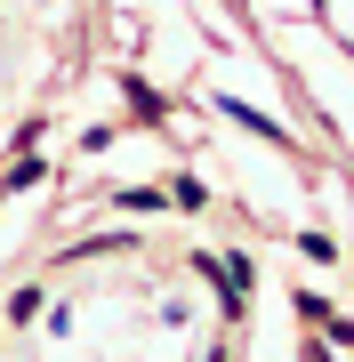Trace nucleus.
I'll return each instance as SVG.
<instances>
[{"instance_id": "obj_1", "label": "nucleus", "mask_w": 354, "mask_h": 362, "mask_svg": "<svg viewBox=\"0 0 354 362\" xmlns=\"http://www.w3.org/2000/svg\"><path fill=\"white\" fill-rule=\"evenodd\" d=\"M218 113H234L242 129H258V137H274V145H290V129H282V121H274V113H258V105H242V97H218Z\"/></svg>"}, {"instance_id": "obj_2", "label": "nucleus", "mask_w": 354, "mask_h": 362, "mask_svg": "<svg viewBox=\"0 0 354 362\" xmlns=\"http://www.w3.org/2000/svg\"><path fill=\"white\" fill-rule=\"evenodd\" d=\"M40 177H49V169H40V161H16L8 177H0V194H25V185H40Z\"/></svg>"}, {"instance_id": "obj_3", "label": "nucleus", "mask_w": 354, "mask_h": 362, "mask_svg": "<svg viewBox=\"0 0 354 362\" xmlns=\"http://www.w3.org/2000/svg\"><path fill=\"white\" fill-rule=\"evenodd\" d=\"M121 89H129V105H137V121H161V97L145 89V81H121Z\"/></svg>"}, {"instance_id": "obj_4", "label": "nucleus", "mask_w": 354, "mask_h": 362, "mask_svg": "<svg viewBox=\"0 0 354 362\" xmlns=\"http://www.w3.org/2000/svg\"><path fill=\"white\" fill-rule=\"evenodd\" d=\"M170 202H177V209H201L210 194H201V177H177V185H170Z\"/></svg>"}]
</instances>
